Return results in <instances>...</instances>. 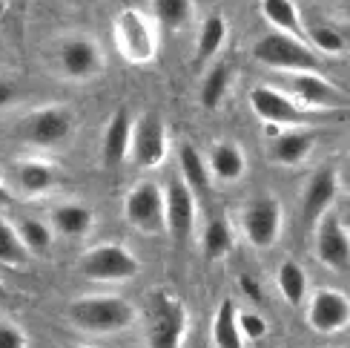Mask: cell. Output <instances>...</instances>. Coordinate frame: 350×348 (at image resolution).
<instances>
[{"instance_id":"cell-1","label":"cell","mask_w":350,"mask_h":348,"mask_svg":"<svg viewBox=\"0 0 350 348\" xmlns=\"http://www.w3.org/2000/svg\"><path fill=\"white\" fill-rule=\"evenodd\" d=\"M66 320L86 334H115L135 325L138 311L118 294H86L66 306Z\"/></svg>"},{"instance_id":"cell-2","label":"cell","mask_w":350,"mask_h":348,"mask_svg":"<svg viewBox=\"0 0 350 348\" xmlns=\"http://www.w3.org/2000/svg\"><path fill=\"white\" fill-rule=\"evenodd\" d=\"M187 331L189 311L184 299L170 288L152 291L147 308V348H181Z\"/></svg>"},{"instance_id":"cell-3","label":"cell","mask_w":350,"mask_h":348,"mask_svg":"<svg viewBox=\"0 0 350 348\" xmlns=\"http://www.w3.org/2000/svg\"><path fill=\"white\" fill-rule=\"evenodd\" d=\"M112 40L129 64H152L158 55V26L135 6H126L112 18Z\"/></svg>"},{"instance_id":"cell-4","label":"cell","mask_w":350,"mask_h":348,"mask_svg":"<svg viewBox=\"0 0 350 348\" xmlns=\"http://www.w3.org/2000/svg\"><path fill=\"white\" fill-rule=\"evenodd\" d=\"M253 58L275 72H313L322 66V55H316L308 40L275 32V29L253 43Z\"/></svg>"},{"instance_id":"cell-5","label":"cell","mask_w":350,"mask_h":348,"mask_svg":"<svg viewBox=\"0 0 350 348\" xmlns=\"http://www.w3.org/2000/svg\"><path fill=\"white\" fill-rule=\"evenodd\" d=\"M78 273L90 282H129L141 273V262L126 245L100 242L81 253Z\"/></svg>"},{"instance_id":"cell-6","label":"cell","mask_w":350,"mask_h":348,"mask_svg":"<svg viewBox=\"0 0 350 348\" xmlns=\"http://www.w3.org/2000/svg\"><path fill=\"white\" fill-rule=\"evenodd\" d=\"M124 219L133 225L138 234H147V236L167 234V222H164V187L150 182V179L135 182L133 187H129L126 199H124Z\"/></svg>"},{"instance_id":"cell-7","label":"cell","mask_w":350,"mask_h":348,"mask_svg":"<svg viewBox=\"0 0 350 348\" xmlns=\"http://www.w3.org/2000/svg\"><path fill=\"white\" fill-rule=\"evenodd\" d=\"M287 95L296 101L301 110H327L345 112L347 92L330 78H322L319 69L313 72H287Z\"/></svg>"},{"instance_id":"cell-8","label":"cell","mask_w":350,"mask_h":348,"mask_svg":"<svg viewBox=\"0 0 350 348\" xmlns=\"http://www.w3.org/2000/svg\"><path fill=\"white\" fill-rule=\"evenodd\" d=\"M129 156L135 167L155 170L167 162L170 156V133L158 112H144L133 119V138H129Z\"/></svg>"},{"instance_id":"cell-9","label":"cell","mask_w":350,"mask_h":348,"mask_svg":"<svg viewBox=\"0 0 350 348\" xmlns=\"http://www.w3.org/2000/svg\"><path fill=\"white\" fill-rule=\"evenodd\" d=\"M57 69L66 81H92L104 72V52L100 43L86 35H69L55 49Z\"/></svg>"},{"instance_id":"cell-10","label":"cell","mask_w":350,"mask_h":348,"mask_svg":"<svg viewBox=\"0 0 350 348\" xmlns=\"http://www.w3.org/2000/svg\"><path fill=\"white\" fill-rule=\"evenodd\" d=\"M282 227H284V210L275 196H258L241 213L244 239L258 251H270L279 242Z\"/></svg>"},{"instance_id":"cell-11","label":"cell","mask_w":350,"mask_h":348,"mask_svg":"<svg viewBox=\"0 0 350 348\" xmlns=\"http://www.w3.org/2000/svg\"><path fill=\"white\" fill-rule=\"evenodd\" d=\"M250 110L270 127H304L310 121V110H301L293 98H290L279 86H253L250 90Z\"/></svg>"},{"instance_id":"cell-12","label":"cell","mask_w":350,"mask_h":348,"mask_svg":"<svg viewBox=\"0 0 350 348\" xmlns=\"http://www.w3.org/2000/svg\"><path fill=\"white\" fill-rule=\"evenodd\" d=\"M75 129V115L66 107H38L21 121V138L35 144V147H55L72 136Z\"/></svg>"},{"instance_id":"cell-13","label":"cell","mask_w":350,"mask_h":348,"mask_svg":"<svg viewBox=\"0 0 350 348\" xmlns=\"http://www.w3.org/2000/svg\"><path fill=\"white\" fill-rule=\"evenodd\" d=\"M313 225H316L313 245H316L319 262L333 268V271H347V265H350V236H347L345 222L336 213L325 210Z\"/></svg>"},{"instance_id":"cell-14","label":"cell","mask_w":350,"mask_h":348,"mask_svg":"<svg viewBox=\"0 0 350 348\" xmlns=\"http://www.w3.org/2000/svg\"><path fill=\"white\" fill-rule=\"evenodd\" d=\"M164 222L167 230L178 239L187 242L193 236L196 222H198V201L196 193L181 182V179H170L167 190H164Z\"/></svg>"},{"instance_id":"cell-15","label":"cell","mask_w":350,"mask_h":348,"mask_svg":"<svg viewBox=\"0 0 350 348\" xmlns=\"http://www.w3.org/2000/svg\"><path fill=\"white\" fill-rule=\"evenodd\" d=\"M350 323V299L336 288H319L308 302V325L316 334H339Z\"/></svg>"},{"instance_id":"cell-16","label":"cell","mask_w":350,"mask_h":348,"mask_svg":"<svg viewBox=\"0 0 350 348\" xmlns=\"http://www.w3.org/2000/svg\"><path fill=\"white\" fill-rule=\"evenodd\" d=\"M336 193H339V173L333 167L316 170L301 196V219L313 225L325 210H330V205L336 201Z\"/></svg>"},{"instance_id":"cell-17","label":"cell","mask_w":350,"mask_h":348,"mask_svg":"<svg viewBox=\"0 0 350 348\" xmlns=\"http://www.w3.org/2000/svg\"><path fill=\"white\" fill-rule=\"evenodd\" d=\"M313 144H316L313 133L301 127H287V129H279V136L270 141V158L282 167H299L310 158Z\"/></svg>"},{"instance_id":"cell-18","label":"cell","mask_w":350,"mask_h":348,"mask_svg":"<svg viewBox=\"0 0 350 348\" xmlns=\"http://www.w3.org/2000/svg\"><path fill=\"white\" fill-rule=\"evenodd\" d=\"M129 138H133V115H129L126 107H118L109 115L104 129V144H100L107 167H118L124 158H129Z\"/></svg>"},{"instance_id":"cell-19","label":"cell","mask_w":350,"mask_h":348,"mask_svg":"<svg viewBox=\"0 0 350 348\" xmlns=\"http://www.w3.org/2000/svg\"><path fill=\"white\" fill-rule=\"evenodd\" d=\"M14 176H18V187L23 196H43L49 193L57 184V167L43 162V158H23L14 167Z\"/></svg>"},{"instance_id":"cell-20","label":"cell","mask_w":350,"mask_h":348,"mask_svg":"<svg viewBox=\"0 0 350 348\" xmlns=\"http://www.w3.org/2000/svg\"><path fill=\"white\" fill-rule=\"evenodd\" d=\"M261 18L270 23V29L284 35H293L308 40V26L301 21V12L296 6V0H261Z\"/></svg>"},{"instance_id":"cell-21","label":"cell","mask_w":350,"mask_h":348,"mask_svg":"<svg viewBox=\"0 0 350 348\" xmlns=\"http://www.w3.org/2000/svg\"><path fill=\"white\" fill-rule=\"evenodd\" d=\"M95 216L92 210L81 205V201H64L52 210V227L66 239H81L92 230Z\"/></svg>"},{"instance_id":"cell-22","label":"cell","mask_w":350,"mask_h":348,"mask_svg":"<svg viewBox=\"0 0 350 348\" xmlns=\"http://www.w3.org/2000/svg\"><path fill=\"white\" fill-rule=\"evenodd\" d=\"M178 170H181L178 179H181L196 196H204V193L210 190L213 173H210L207 158L198 153V147H193V144H181V147H178Z\"/></svg>"},{"instance_id":"cell-23","label":"cell","mask_w":350,"mask_h":348,"mask_svg":"<svg viewBox=\"0 0 350 348\" xmlns=\"http://www.w3.org/2000/svg\"><path fill=\"white\" fill-rule=\"evenodd\" d=\"M207 164L218 182H239L247 170V156L236 141H218L210 153Z\"/></svg>"},{"instance_id":"cell-24","label":"cell","mask_w":350,"mask_h":348,"mask_svg":"<svg viewBox=\"0 0 350 348\" xmlns=\"http://www.w3.org/2000/svg\"><path fill=\"white\" fill-rule=\"evenodd\" d=\"M236 311L239 308L230 297H224L218 302L215 316L210 323V337H213L215 348H244V340L239 334V323H236Z\"/></svg>"},{"instance_id":"cell-25","label":"cell","mask_w":350,"mask_h":348,"mask_svg":"<svg viewBox=\"0 0 350 348\" xmlns=\"http://www.w3.org/2000/svg\"><path fill=\"white\" fill-rule=\"evenodd\" d=\"M152 23L164 32H181V29L193 21L196 0H150Z\"/></svg>"},{"instance_id":"cell-26","label":"cell","mask_w":350,"mask_h":348,"mask_svg":"<svg viewBox=\"0 0 350 348\" xmlns=\"http://www.w3.org/2000/svg\"><path fill=\"white\" fill-rule=\"evenodd\" d=\"M227 21L224 14H207L198 29V40H196V64H207L213 58L224 49V40H227Z\"/></svg>"},{"instance_id":"cell-27","label":"cell","mask_w":350,"mask_h":348,"mask_svg":"<svg viewBox=\"0 0 350 348\" xmlns=\"http://www.w3.org/2000/svg\"><path fill=\"white\" fill-rule=\"evenodd\" d=\"M275 288H279V294L290 302V306L299 308L304 302V297H308V273H304V268L299 262L287 259V262H282L279 273H275Z\"/></svg>"},{"instance_id":"cell-28","label":"cell","mask_w":350,"mask_h":348,"mask_svg":"<svg viewBox=\"0 0 350 348\" xmlns=\"http://www.w3.org/2000/svg\"><path fill=\"white\" fill-rule=\"evenodd\" d=\"M201 251L210 262H218V259L230 256L232 251V230L227 219H213L204 225V234H201Z\"/></svg>"},{"instance_id":"cell-29","label":"cell","mask_w":350,"mask_h":348,"mask_svg":"<svg viewBox=\"0 0 350 348\" xmlns=\"http://www.w3.org/2000/svg\"><path fill=\"white\" fill-rule=\"evenodd\" d=\"M230 81H232L230 64H213L207 69V75H204V81H201V107L215 110L218 104H221L227 90H230Z\"/></svg>"},{"instance_id":"cell-30","label":"cell","mask_w":350,"mask_h":348,"mask_svg":"<svg viewBox=\"0 0 350 348\" xmlns=\"http://www.w3.org/2000/svg\"><path fill=\"white\" fill-rule=\"evenodd\" d=\"M14 230H18V236H21L23 248L29 253L49 251V245H52V227L46 222H40V219H23V222L14 225Z\"/></svg>"},{"instance_id":"cell-31","label":"cell","mask_w":350,"mask_h":348,"mask_svg":"<svg viewBox=\"0 0 350 348\" xmlns=\"http://www.w3.org/2000/svg\"><path fill=\"white\" fill-rule=\"evenodd\" d=\"M29 259V251L23 248V242L18 236L14 225H9L6 219H0V265L9 268H21Z\"/></svg>"},{"instance_id":"cell-32","label":"cell","mask_w":350,"mask_h":348,"mask_svg":"<svg viewBox=\"0 0 350 348\" xmlns=\"http://www.w3.org/2000/svg\"><path fill=\"white\" fill-rule=\"evenodd\" d=\"M304 38H308V43L313 47L316 55H342L347 49L345 35L333 26H310Z\"/></svg>"},{"instance_id":"cell-33","label":"cell","mask_w":350,"mask_h":348,"mask_svg":"<svg viewBox=\"0 0 350 348\" xmlns=\"http://www.w3.org/2000/svg\"><path fill=\"white\" fill-rule=\"evenodd\" d=\"M236 323H239V334L244 343H258V340H265L267 337V320L261 314L256 311H236Z\"/></svg>"},{"instance_id":"cell-34","label":"cell","mask_w":350,"mask_h":348,"mask_svg":"<svg viewBox=\"0 0 350 348\" xmlns=\"http://www.w3.org/2000/svg\"><path fill=\"white\" fill-rule=\"evenodd\" d=\"M0 348H29V337L12 320H0Z\"/></svg>"},{"instance_id":"cell-35","label":"cell","mask_w":350,"mask_h":348,"mask_svg":"<svg viewBox=\"0 0 350 348\" xmlns=\"http://www.w3.org/2000/svg\"><path fill=\"white\" fill-rule=\"evenodd\" d=\"M18 101V86L12 78H0V112H6Z\"/></svg>"},{"instance_id":"cell-36","label":"cell","mask_w":350,"mask_h":348,"mask_svg":"<svg viewBox=\"0 0 350 348\" xmlns=\"http://www.w3.org/2000/svg\"><path fill=\"white\" fill-rule=\"evenodd\" d=\"M241 291H244L247 297H250L253 302H261V291L256 288V282H253L250 277H241Z\"/></svg>"},{"instance_id":"cell-37","label":"cell","mask_w":350,"mask_h":348,"mask_svg":"<svg viewBox=\"0 0 350 348\" xmlns=\"http://www.w3.org/2000/svg\"><path fill=\"white\" fill-rule=\"evenodd\" d=\"M0 205H12V190L3 179H0Z\"/></svg>"},{"instance_id":"cell-38","label":"cell","mask_w":350,"mask_h":348,"mask_svg":"<svg viewBox=\"0 0 350 348\" xmlns=\"http://www.w3.org/2000/svg\"><path fill=\"white\" fill-rule=\"evenodd\" d=\"M69 6H90V3H95V0H66Z\"/></svg>"},{"instance_id":"cell-39","label":"cell","mask_w":350,"mask_h":348,"mask_svg":"<svg viewBox=\"0 0 350 348\" xmlns=\"http://www.w3.org/2000/svg\"><path fill=\"white\" fill-rule=\"evenodd\" d=\"M6 18V0H0V21Z\"/></svg>"},{"instance_id":"cell-40","label":"cell","mask_w":350,"mask_h":348,"mask_svg":"<svg viewBox=\"0 0 350 348\" xmlns=\"http://www.w3.org/2000/svg\"><path fill=\"white\" fill-rule=\"evenodd\" d=\"M66 348H92V345H66Z\"/></svg>"},{"instance_id":"cell-41","label":"cell","mask_w":350,"mask_h":348,"mask_svg":"<svg viewBox=\"0 0 350 348\" xmlns=\"http://www.w3.org/2000/svg\"><path fill=\"white\" fill-rule=\"evenodd\" d=\"M0 55H3V40H0Z\"/></svg>"},{"instance_id":"cell-42","label":"cell","mask_w":350,"mask_h":348,"mask_svg":"<svg viewBox=\"0 0 350 348\" xmlns=\"http://www.w3.org/2000/svg\"><path fill=\"white\" fill-rule=\"evenodd\" d=\"M327 3H339V0H327Z\"/></svg>"}]
</instances>
